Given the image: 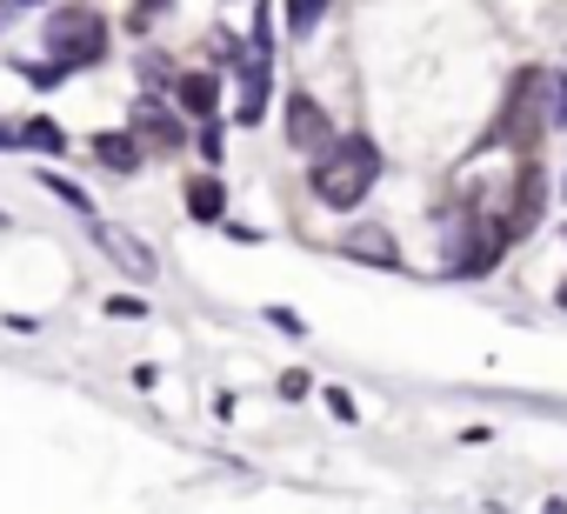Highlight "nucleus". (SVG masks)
Masks as SVG:
<instances>
[{
  "instance_id": "obj_16",
  "label": "nucleus",
  "mask_w": 567,
  "mask_h": 514,
  "mask_svg": "<svg viewBox=\"0 0 567 514\" xmlns=\"http://www.w3.org/2000/svg\"><path fill=\"white\" fill-rule=\"evenodd\" d=\"M267 321H274V328H280V335H301V328H308V321H301V315H295V308H267Z\"/></svg>"
},
{
  "instance_id": "obj_10",
  "label": "nucleus",
  "mask_w": 567,
  "mask_h": 514,
  "mask_svg": "<svg viewBox=\"0 0 567 514\" xmlns=\"http://www.w3.org/2000/svg\"><path fill=\"white\" fill-rule=\"evenodd\" d=\"M214 94H220V88H214V74H187V81H181V114L207 121V114H214Z\"/></svg>"
},
{
  "instance_id": "obj_13",
  "label": "nucleus",
  "mask_w": 567,
  "mask_h": 514,
  "mask_svg": "<svg viewBox=\"0 0 567 514\" xmlns=\"http://www.w3.org/2000/svg\"><path fill=\"white\" fill-rule=\"evenodd\" d=\"M547 101H554V107H547V121H554V127H567V74H547Z\"/></svg>"
},
{
  "instance_id": "obj_1",
  "label": "nucleus",
  "mask_w": 567,
  "mask_h": 514,
  "mask_svg": "<svg viewBox=\"0 0 567 514\" xmlns=\"http://www.w3.org/2000/svg\"><path fill=\"white\" fill-rule=\"evenodd\" d=\"M315 194L328 201V207H361L368 201V187L381 181V147L368 141V134H348V141H328L321 147V161H315Z\"/></svg>"
},
{
  "instance_id": "obj_15",
  "label": "nucleus",
  "mask_w": 567,
  "mask_h": 514,
  "mask_svg": "<svg viewBox=\"0 0 567 514\" xmlns=\"http://www.w3.org/2000/svg\"><path fill=\"white\" fill-rule=\"evenodd\" d=\"M107 315H121V321H147V301H127V295H114V301H107Z\"/></svg>"
},
{
  "instance_id": "obj_9",
  "label": "nucleus",
  "mask_w": 567,
  "mask_h": 514,
  "mask_svg": "<svg viewBox=\"0 0 567 514\" xmlns=\"http://www.w3.org/2000/svg\"><path fill=\"white\" fill-rule=\"evenodd\" d=\"M187 214H194V220H220V214H227V187H220L214 174L187 181Z\"/></svg>"
},
{
  "instance_id": "obj_18",
  "label": "nucleus",
  "mask_w": 567,
  "mask_h": 514,
  "mask_svg": "<svg viewBox=\"0 0 567 514\" xmlns=\"http://www.w3.org/2000/svg\"><path fill=\"white\" fill-rule=\"evenodd\" d=\"M560 308H567V281H560Z\"/></svg>"
},
{
  "instance_id": "obj_12",
  "label": "nucleus",
  "mask_w": 567,
  "mask_h": 514,
  "mask_svg": "<svg viewBox=\"0 0 567 514\" xmlns=\"http://www.w3.org/2000/svg\"><path fill=\"white\" fill-rule=\"evenodd\" d=\"M321 8H328V0H288V28H295V34H308V28L321 21Z\"/></svg>"
},
{
  "instance_id": "obj_17",
  "label": "nucleus",
  "mask_w": 567,
  "mask_h": 514,
  "mask_svg": "<svg viewBox=\"0 0 567 514\" xmlns=\"http://www.w3.org/2000/svg\"><path fill=\"white\" fill-rule=\"evenodd\" d=\"M14 141H28V134H14V127H8V121H0V147H14Z\"/></svg>"
},
{
  "instance_id": "obj_3",
  "label": "nucleus",
  "mask_w": 567,
  "mask_h": 514,
  "mask_svg": "<svg viewBox=\"0 0 567 514\" xmlns=\"http://www.w3.org/2000/svg\"><path fill=\"white\" fill-rule=\"evenodd\" d=\"M87 234H94V247L107 254L121 275H134V281H154V275H161V268H154V247H147L141 234H127V227H114V220H87Z\"/></svg>"
},
{
  "instance_id": "obj_14",
  "label": "nucleus",
  "mask_w": 567,
  "mask_h": 514,
  "mask_svg": "<svg viewBox=\"0 0 567 514\" xmlns=\"http://www.w3.org/2000/svg\"><path fill=\"white\" fill-rule=\"evenodd\" d=\"M28 134V147H48V154H61V127L54 121H34V127H21Z\"/></svg>"
},
{
  "instance_id": "obj_8",
  "label": "nucleus",
  "mask_w": 567,
  "mask_h": 514,
  "mask_svg": "<svg viewBox=\"0 0 567 514\" xmlns=\"http://www.w3.org/2000/svg\"><path fill=\"white\" fill-rule=\"evenodd\" d=\"M94 154H101L114 174H134V167H141V134H94Z\"/></svg>"
},
{
  "instance_id": "obj_20",
  "label": "nucleus",
  "mask_w": 567,
  "mask_h": 514,
  "mask_svg": "<svg viewBox=\"0 0 567 514\" xmlns=\"http://www.w3.org/2000/svg\"><path fill=\"white\" fill-rule=\"evenodd\" d=\"M0 227H8V214H0Z\"/></svg>"
},
{
  "instance_id": "obj_11",
  "label": "nucleus",
  "mask_w": 567,
  "mask_h": 514,
  "mask_svg": "<svg viewBox=\"0 0 567 514\" xmlns=\"http://www.w3.org/2000/svg\"><path fill=\"white\" fill-rule=\"evenodd\" d=\"M41 187H48V194H61V201H68L81 220H94V201H87V187H74V181H61V174H41Z\"/></svg>"
},
{
  "instance_id": "obj_2",
  "label": "nucleus",
  "mask_w": 567,
  "mask_h": 514,
  "mask_svg": "<svg viewBox=\"0 0 567 514\" xmlns=\"http://www.w3.org/2000/svg\"><path fill=\"white\" fill-rule=\"evenodd\" d=\"M41 41H48L54 68H94L107 54V21L94 8H54L48 28H41Z\"/></svg>"
},
{
  "instance_id": "obj_5",
  "label": "nucleus",
  "mask_w": 567,
  "mask_h": 514,
  "mask_svg": "<svg viewBox=\"0 0 567 514\" xmlns=\"http://www.w3.org/2000/svg\"><path fill=\"white\" fill-rule=\"evenodd\" d=\"M234 114H240L247 127L267 114V54H260V48H254V61L240 68V107H234Z\"/></svg>"
},
{
  "instance_id": "obj_6",
  "label": "nucleus",
  "mask_w": 567,
  "mask_h": 514,
  "mask_svg": "<svg viewBox=\"0 0 567 514\" xmlns=\"http://www.w3.org/2000/svg\"><path fill=\"white\" fill-rule=\"evenodd\" d=\"M134 134H141V141H154V147H181V141H187V134H181V121H174L161 101H141V107H134Z\"/></svg>"
},
{
  "instance_id": "obj_7",
  "label": "nucleus",
  "mask_w": 567,
  "mask_h": 514,
  "mask_svg": "<svg viewBox=\"0 0 567 514\" xmlns=\"http://www.w3.org/2000/svg\"><path fill=\"white\" fill-rule=\"evenodd\" d=\"M348 254H361V261H374V268H401V247H394L388 227H354L348 234Z\"/></svg>"
},
{
  "instance_id": "obj_19",
  "label": "nucleus",
  "mask_w": 567,
  "mask_h": 514,
  "mask_svg": "<svg viewBox=\"0 0 567 514\" xmlns=\"http://www.w3.org/2000/svg\"><path fill=\"white\" fill-rule=\"evenodd\" d=\"M21 8H34V0H21Z\"/></svg>"
},
{
  "instance_id": "obj_4",
  "label": "nucleus",
  "mask_w": 567,
  "mask_h": 514,
  "mask_svg": "<svg viewBox=\"0 0 567 514\" xmlns=\"http://www.w3.org/2000/svg\"><path fill=\"white\" fill-rule=\"evenodd\" d=\"M288 141H295V147H308V154H321V147L334 141L328 114H321V107H315L308 94H295V101H288Z\"/></svg>"
}]
</instances>
